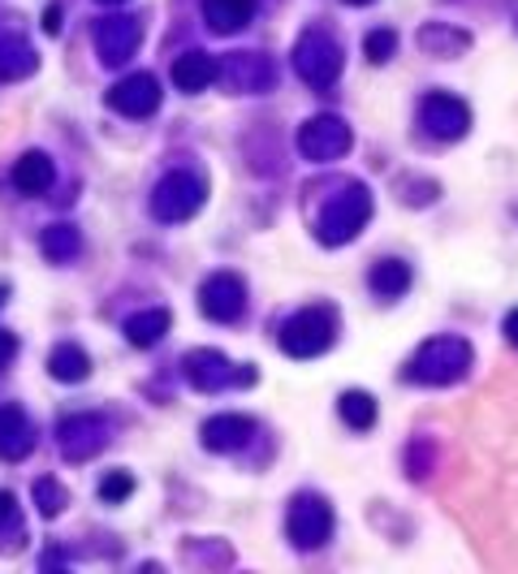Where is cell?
Returning <instances> with one entry per match:
<instances>
[{
    "instance_id": "1",
    "label": "cell",
    "mask_w": 518,
    "mask_h": 574,
    "mask_svg": "<svg viewBox=\"0 0 518 574\" xmlns=\"http://www.w3.org/2000/svg\"><path fill=\"white\" fill-rule=\"evenodd\" d=\"M466 367H471V346L463 337H436L411 359L407 380H414V385H454V380H463Z\"/></svg>"
},
{
    "instance_id": "2",
    "label": "cell",
    "mask_w": 518,
    "mask_h": 574,
    "mask_svg": "<svg viewBox=\"0 0 518 574\" xmlns=\"http://www.w3.org/2000/svg\"><path fill=\"white\" fill-rule=\"evenodd\" d=\"M367 216H371V195H367V186L346 182L342 195H333L328 208H324V216H320V242H333V247L350 242V238L363 229Z\"/></svg>"
},
{
    "instance_id": "3",
    "label": "cell",
    "mask_w": 518,
    "mask_h": 574,
    "mask_svg": "<svg viewBox=\"0 0 518 574\" xmlns=\"http://www.w3.org/2000/svg\"><path fill=\"white\" fill-rule=\"evenodd\" d=\"M333 328H337V315L324 312V307H307V312H299L294 320H285L281 350L290 359H315L320 350L333 346Z\"/></svg>"
},
{
    "instance_id": "4",
    "label": "cell",
    "mask_w": 518,
    "mask_h": 574,
    "mask_svg": "<svg viewBox=\"0 0 518 574\" xmlns=\"http://www.w3.org/2000/svg\"><path fill=\"white\" fill-rule=\"evenodd\" d=\"M294 69L311 87H328L342 74V48H337V40L328 31H307L299 40V48H294Z\"/></svg>"
},
{
    "instance_id": "5",
    "label": "cell",
    "mask_w": 518,
    "mask_h": 574,
    "mask_svg": "<svg viewBox=\"0 0 518 574\" xmlns=\"http://www.w3.org/2000/svg\"><path fill=\"white\" fill-rule=\"evenodd\" d=\"M204 208V182L195 173H169L152 195L155 220H191L195 212Z\"/></svg>"
},
{
    "instance_id": "6",
    "label": "cell",
    "mask_w": 518,
    "mask_h": 574,
    "mask_svg": "<svg viewBox=\"0 0 518 574\" xmlns=\"http://www.w3.org/2000/svg\"><path fill=\"white\" fill-rule=\"evenodd\" d=\"M199 307H204L207 320H216V324H234L242 307H247V285H242V277L238 272H216V277H207L204 290H199Z\"/></svg>"
},
{
    "instance_id": "7",
    "label": "cell",
    "mask_w": 518,
    "mask_h": 574,
    "mask_svg": "<svg viewBox=\"0 0 518 574\" xmlns=\"http://www.w3.org/2000/svg\"><path fill=\"white\" fill-rule=\"evenodd\" d=\"M299 152L307 160H337L350 152V126L342 117H311L299 130Z\"/></svg>"
},
{
    "instance_id": "8",
    "label": "cell",
    "mask_w": 518,
    "mask_h": 574,
    "mask_svg": "<svg viewBox=\"0 0 518 574\" xmlns=\"http://www.w3.org/2000/svg\"><path fill=\"white\" fill-rule=\"evenodd\" d=\"M290 540L299 544V549H320L324 540H328V531H333V510L320 501V497H311L303 492L299 501H290Z\"/></svg>"
},
{
    "instance_id": "9",
    "label": "cell",
    "mask_w": 518,
    "mask_h": 574,
    "mask_svg": "<svg viewBox=\"0 0 518 574\" xmlns=\"http://www.w3.org/2000/svg\"><path fill=\"white\" fill-rule=\"evenodd\" d=\"M186 380H191L195 389H204V393H216V389H225L229 380H234V385H251V380H256V367L234 371V364H229L220 350H195V355H186Z\"/></svg>"
},
{
    "instance_id": "10",
    "label": "cell",
    "mask_w": 518,
    "mask_h": 574,
    "mask_svg": "<svg viewBox=\"0 0 518 574\" xmlns=\"http://www.w3.org/2000/svg\"><path fill=\"white\" fill-rule=\"evenodd\" d=\"M56 441H61V454L69 463H87L108 445V423L100 415H74L56 427Z\"/></svg>"
},
{
    "instance_id": "11",
    "label": "cell",
    "mask_w": 518,
    "mask_h": 574,
    "mask_svg": "<svg viewBox=\"0 0 518 574\" xmlns=\"http://www.w3.org/2000/svg\"><path fill=\"white\" fill-rule=\"evenodd\" d=\"M143 44V26L139 18H100L96 22V53L104 65H121L139 53Z\"/></svg>"
},
{
    "instance_id": "12",
    "label": "cell",
    "mask_w": 518,
    "mask_h": 574,
    "mask_svg": "<svg viewBox=\"0 0 518 574\" xmlns=\"http://www.w3.org/2000/svg\"><path fill=\"white\" fill-rule=\"evenodd\" d=\"M108 108L121 117H148L160 108V83L155 74H130L108 91Z\"/></svg>"
},
{
    "instance_id": "13",
    "label": "cell",
    "mask_w": 518,
    "mask_h": 574,
    "mask_svg": "<svg viewBox=\"0 0 518 574\" xmlns=\"http://www.w3.org/2000/svg\"><path fill=\"white\" fill-rule=\"evenodd\" d=\"M419 121L436 134V139H458L466 134V126H471V108L463 100H454V96H428L423 105H419Z\"/></svg>"
},
{
    "instance_id": "14",
    "label": "cell",
    "mask_w": 518,
    "mask_h": 574,
    "mask_svg": "<svg viewBox=\"0 0 518 574\" xmlns=\"http://www.w3.org/2000/svg\"><path fill=\"white\" fill-rule=\"evenodd\" d=\"M35 450V427L18 407H0V458L4 463H22Z\"/></svg>"
},
{
    "instance_id": "15",
    "label": "cell",
    "mask_w": 518,
    "mask_h": 574,
    "mask_svg": "<svg viewBox=\"0 0 518 574\" xmlns=\"http://www.w3.org/2000/svg\"><path fill=\"white\" fill-rule=\"evenodd\" d=\"M256 436V423L247 415H216L204 423V445L212 454H234Z\"/></svg>"
},
{
    "instance_id": "16",
    "label": "cell",
    "mask_w": 518,
    "mask_h": 574,
    "mask_svg": "<svg viewBox=\"0 0 518 574\" xmlns=\"http://www.w3.org/2000/svg\"><path fill=\"white\" fill-rule=\"evenodd\" d=\"M220 78H225L229 87H238V91H259V87L272 83V69H268V61H259L256 53H234L220 65Z\"/></svg>"
},
{
    "instance_id": "17",
    "label": "cell",
    "mask_w": 518,
    "mask_h": 574,
    "mask_svg": "<svg viewBox=\"0 0 518 574\" xmlns=\"http://www.w3.org/2000/svg\"><path fill=\"white\" fill-rule=\"evenodd\" d=\"M220 78V61L207 53H186L177 56V65H173V83L182 87V91H204Z\"/></svg>"
},
{
    "instance_id": "18",
    "label": "cell",
    "mask_w": 518,
    "mask_h": 574,
    "mask_svg": "<svg viewBox=\"0 0 518 574\" xmlns=\"http://www.w3.org/2000/svg\"><path fill=\"white\" fill-rule=\"evenodd\" d=\"M40 69V56L26 40L18 35H4L0 40V83H18V78H31Z\"/></svg>"
},
{
    "instance_id": "19",
    "label": "cell",
    "mask_w": 518,
    "mask_h": 574,
    "mask_svg": "<svg viewBox=\"0 0 518 574\" xmlns=\"http://www.w3.org/2000/svg\"><path fill=\"white\" fill-rule=\"evenodd\" d=\"M13 186L22 195H44L52 186V160L44 152H26V156L13 164Z\"/></svg>"
},
{
    "instance_id": "20",
    "label": "cell",
    "mask_w": 518,
    "mask_h": 574,
    "mask_svg": "<svg viewBox=\"0 0 518 574\" xmlns=\"http://www.w3.org/2000/svg\"><path fill=\"white\" fill-rule=\"evenodd\" d=\"M251 13H256V0H204V18L212 31H238V26H247L251 22Z\"/></svg>"
},
{
    "instance_id": "21",
    "label": "cell",
    "mask_w": 518,
    "mask_h": 574,
    "mask_svg": "<svg viewBox=\"0 0 518 574\" xmlns=\"http://www.w3.org/2000/svg\"><path fill=\"white\" fill-rule=\"evenodd\" d=\"M48 371L56 380H65V385H78V380H87L91 359H87V350H78L74 342H65V346H56L48 355Z\"/></svg>"
},
{
    "instance_id": "22",
    "label": "cell",
    "mask_w": 518,
    "mask_h": 574,
    "mask_svg": "<svg viewBox=\"0 0 518 574\" xmlns=\"http://www.w3.org/2000/svg\"><path fill=\"white\" fill-rule=\"evenodd\" d=\"M169 333V312H160V307H148V312H134L126 320V337L143 350V346H155L160 337Z\"/></svg>"
},
{
    "instance_id": "23",
    "label": "cell",
    "mask_w": 518,
    "mask_h": 574,
    "mask_svg": "<svg viewBox=\"0 0 518 574\" xmlns=\"http://www.w3.org/2000/svg\"><path fill=\"white\" fill-rule=\"evenodd\" d=\"M371 290L380 294V299H398V294H407L411 290V268L402 260H380L371 268Z\"/></svg>"
},
{
    "instance_id": "24",
    "label": "cell",
    "mask_w": 518,
    "mask_h": 574,
    "mask_svg": "<svg viewBox=\"0 0 518 574\" xmlns=\"http://www.w3.org/2000/svg\"><path fill=\"white\" fill-rule=\"evenodd\" d=\"M78 251H83V238H78L74 225H52L48 234H44V256H48L52 263L74 260Z\"/></svg>"
},
{
    "instance_id": "25",
    "label": "cell",
    "mask_w": 518,
    "mask_h": 574,
    "mask_svg": "<svg viewBox=\"0 0 518 574\" xmlns=\"http://www.w3.org/2000/svg\"><path fill=\"white\" fill-rule=\"evenodd\" d=\"M419 44L436 56H458L466 48V35L463 31H450V26H428V31L419 35Z\"/></svg>"
},
{
    "instance_id": "26",
    "label": "cell",
    "mask_w": 518,
    "mask_h": 574,
    "mask_svg": "<svg viewBox=\"0 0 518 574\" xmlns=\"http://www.w3.org/2000/svg\"><path fill=\"white\" fill-rule=\"evenodd\" d=\"M342 419H346L350 427H371V423H376V398L350 389V393L342 398Z\"/></svg>"
},
{
    "instance_id": "27",
    "label": "cell",
    "mask_w": 518,
    "mask_h": 574,
    "mask_svg": "<svg viewBox=\"0 0 518 574\" xmlns=\"http://www.w3.org/2000/svg\"><path fill=\"white\" fill-rule=\"evenodd\" d=\"M65 488L56 484V479H35V506H40V515L44 519H56L61 510H65Z\"/></svg>"
},
{
    "instance_id": "28",
    "label": "cell",
    "mask_w": 518,
    "mask_h": 574,
    "mask_svg": "<svg viewBox=\"0 0 518 574\" xmlns=\"http://www.w3.org/2000/svg\"><path fill=\"white\" fill-rule=\"evenodd\" d=\"M363 48H367V56L380 65V61H389V56L398 53V31H371Z\"/></svg>"
},
{
    "instance_id": "29",
    "label": "cell",
    "mask_w": 518,
    "mask_h": 574,
    "mask_svg": "<svg viewBox=\"0 0 518 574\" xmlns=\"http://www.w3.org/2000/svg\"><path fill=\"white\" fill-rule=\"evenodd\" d=\"M130 492H134V479H130V475H121V470H117V475H108V479L100 484L104 501H126Z\"/></svg>"
},
{
    "instance_id": "30",
    "label": "cell",
    "mask_w": 518,
    "mask_h": 574,
    "mask_svg": "<svg viewBox=\"0 0 518 574\" xmlns=\"http://www.w3.org/2000/svg\"><path fill=\"white\" fill-rule=\"evenodd\" d=\"M13 355H18V337H13V333H0V371L9 367Z\"/></svg>"
},
{
    "instance_id": "31",
    "label": "cell",
    "mask_w": 518,
    "mask_h": 574,
    "mask_svg": "<svg viewBox=\"0 0 518 574\" xmlns=\"http://www.w3.org/2000/svg\"><path fill=\"white\" fill-rule=\"evenodd\" d=\"M13 519H18V501L13 492H0V527H9Z\"/></svg>"
},
{
    "instance_id": "32",
    "label": "cell",
    "mask_w": 518,
    "mask_h": 574,
    "mask_svg": "<svg viewBox=\"0 0 518 574\" xmlns=\"http://www.w3.org/2000/svg\"><path fill=\"white\" fill-rule=\"evenodd\" d=\"M44 31H48V35H56V31H61V9H56V4H48V9H44Z\"/></svg>"
},
{
    "instance_id": "33",
    "label": "cell",
    "mask_w": 518,
    "mask_h": 574,
    "mask_svg": "<svg viewBox=\"0 0 518 574\" xmlns=\"http://www.w3.org/2000/svg\"><path fill=\"white\" fill-rule=\"evenodd\" d=\"M506 333H510V342L518 346V312H510V320H506Z\"/></svg>"
},
{
    "instance_id": "34",
    "label": "cell",
    "mask_w": 518,
    "mask_h": 574,
    "mask_svg": "<svg viewBox=\"0 0 518 574\" xmlns=\"http://www.w3.org/2000/svg\"><path fill=\"white\" fill-rule=\"evenodd\" d=\"M4 299H9V290H4V285H0V307H4Z\"/></svg>"
},
{
    "instance_id": "35",
    "label": "cell",
    "mask_w": 518,
    "mask_h": 574,
    "mask_svg": "<svg viewBox=\"0 0 518 574\" xmlns=\"http://www.w3.org/2000/svg\"><path fill=\"white\" fill-rule=\"evenodd\" d=\"M346 4H371V0H346Z\"/></svg>"
},
{
    "instance_id": "36",
    "label": "cell",
    "mask_w": 518,
    "mask_h": 574,
    "mask_svg": "<svg viewBox=\"0 0 518 574\" xmlns=\"http://www.w3.org/2000/svg\"><path fill=\"white\" fill-rule=\"evenodd\" d=\"M104 4H121V0H104Z\"/></svg>"
}]
</instances>
